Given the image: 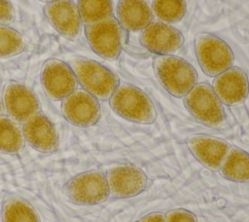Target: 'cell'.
Here are the masks:
<instances>
[{
	"label": "cell",
	"mask_w": 249,
	"mask_h": 222,
	"mask_svg": "<svg viewBox=\"0 0 249 222\" xmlns=\"http://www.w3.org/2000/svg\"><path fill=\"white\" fill-rule=\"evenodd\" d=\"M109 100L113 111L127 121L148 125L157 119L154 103L142 90L135 86L119 85Z\"/></svg>",
	"instance_id": "obj_1"
},
{
	"label": "cell",
	"mask_w": 249,
	"mask_h": 222,
	"mask_svg": "<svg viewBox=\"0 0 249 222\" xmlns=\"http://www.w3.org/2000/svg\"><path fill=\"white\" fill-rule=\"evenodd\" d=\"M154 70L161 86L173 96H185L196 84L197 73L187 60L160 56L154 61Z\"/></svg>",
	"instance_id": "obj_2"
},
{
	"label": "cell",
	"mask_w": 249,
	"mask_h": 222,
	"mask_svg": "<svg viewBox=\"0 0 249 222\" xmlns=\"http://www.w3.org/2000/svg\"><path fill=\"white\" fill-rule=\"evenodd\" d=\"M185 106L200 124L219 128L226 120L223 103L207 83H198L184 96Z\"/></svg>",
	"instance_id": "obj_3"
},
{
	"label": "cell",
	"mask_w": 249,
	"mask_h": 222,
	"mask_svg": "<svg viewBox=\"0 0 249 222\" xmlns=\"http://www.w3.org/2000/svg\"><path fill=\"white\" fill-rule=\"evenodd\" d=\"M71 68L84 90L97 99H110L119 87L117 75L94 60L77 59Z\"/></svg>",
	"instance_id": "obj_4"
},
{
	"label": "cell",
	"mask_w": 249,
	"mask_h": 222,
	"mask_svg": "<svg viewBox=\"0 0 249 222\" xmlns=\"http://www.w3.org/2000/svg\"><path fill=\"white\" fill-rule=\"evenodd\" d=\"M66 198L80 205H93L106 202L110 196L106 175L89 170L72 177L64 186Z\"/></svg>",
	"instance_id": "obj_5"
},
{
	"label": "cell",
	"mask_w": 249,
	"mask_h": 222,
	"mask_svg": "<svg viewBox=\"0 0 249 222\" xmlns=\"http://www.w3.org/2000/svg\"><path fill=\"white\" fill-rule=\"evenodd\" d=\"M196 54L202 71L209 77H216L231 68L234 60L230 46L211 34L196 37Z\"/></svg>",
	"instance_id": "obj_6"
},
{
	"label": "cell",
	"mask_w": 249,
	"mask_h": 222,
	"mask_svg": "<svg viewBox=\"0 0 249 222\" xmlns=\"http://www.w3.org/2000/svg\"><path fill=\"white\" fill-rule=\"evenodd\" d=\"M86 36L90 48L105 59H116L122 51V27L119 21L110 17L87 25Z\"/></svg>",
	"instance_id": "obj_7"
},
{
	"label": "cell",
	"mask_w": 249,
	"mask_h": 222,
	"mask_svg": "<svg viewBox=\"0 0 249 222\" xmlns=\"http://www.w3.org/2000/svg\"><path fill=\"white\" fill-rule=\"evenodd\" d=\"M61 109L69 123L82 128L93 126L101 115L98 99L85 90H75L65 97Z\"/></svg>",
	"instance_id": "obj_8"
},
{
	"label": "cell",
	"mask_w": 249,
	"mask_h": 222,
	"mask_svg": "<svg viewBox=\"0 0 249 222\" xmlns=\"http://www.w3.org/2000/svg\"><path fill=\"white\" fill-rule=\"evenodd\" d=\"M41 82L46 94L53 100H62L77 87V78L72 68L57 59L47 61L41 74Z\"/></svg>",
	"instance_id": "obj_9"
},
{
	"label": "cell",
	"mask_w": 249,
	"mask_h": 222,
	"mask_svg": "<svg viewBox=\"0 0 249 222\" xmlns=\"http://www.w3.org/2000/svg\"><path fill=\"white\" fill-rule=\"evenodd\" d=\"M110 195L115 198H130L142 193L147 186L145 172L133 166L121 165L111 167L106 173Z\"/></svg>",
	"instance_id": "obj_10"
},
{
	"label": "cell",
	"mask_w": 249,
	"mask_h": 222,
	"mask_svg": "<svg viewBox=\"0 0 249 222\" xmlns=\"http://www.w3.org/2000/svg\"><path fill=\"white\" fill-rule=\"evenodd\" d=\"M3 104L10 119L18 123H24L40 110L36 94L19 83H10L5 87Z\"/></svg>",
	"instance_id": "obj_11"
},
{
	"label": "cell",
	"mask_w": 249,
	"mask_h": 222,
	"mask_svg": "<svg viewBox=\"0 0 249 222\" xmlns=\"http://www.w3.org/2000/svg\"><path fill=\"white\" fill-rule=\"evenodd\" d=\"M140 41L149 51L161 56H169L183 46L184 36L171 25L157 21L150 23L142 30Z\"/></svg>",
	"instance_id": "obj_12"
},
{
	"label": "cell",
	"mask_w": 249,
	"mask_h": 222,
	"mask_svg": "<svg viewBox=\"0 0 249 222\" xmlns=\"http://www.w3.org/2000/svg\"><path fill=\"white\" fill-rule=\"evenodd\" d=\"M212 88L222 103L236 105L247 98L249 81L241 68L231 67L215 77Z\"/></svg>",
	"instance_id": "obj_13"
},
{
	"label": "cell",
	"mask_w": 249,
	"mask_h": 222,
	"mask_svg": "<svg viewBox=\"0 0 249 222\" xmlns=\"http://www.w3.org/2000/svg\"><path fill=\"white\" fill-rule=\"evenodd\" d=\"M45 14L50 23L63 37L73 40L79 36L82 19L72 0H56L47 4Z\"/></svg>",
	"instance_id": "obj_14"
},
{
	"label": "cell",
	"mask_w": 249,
	"mask_h": 222,
	"mask_svg": "<svg viewBox=\"0 0 249 222\" xmlns=\"http://www.w3.org/2000/svg\"><path fill=\"white\" fill-rule=\"evenodd\" d=\"M187 146L194 157L210 170L220 169L231 149L227 141L207 135H195L188 138Z\"/></svg>",
	"instance_id": "obj_15"
},
{
	"label": "cell",
	"mask_w": 249,
	"mask_h": 222,
	"mask_svg": "<svg viewBox=\"0 0 249 222\" xmlns=\"http://www.w3.org/2000/svg\"><path fill=\"white\" fill-rule=\"evenodd\" d=\"M24 139L34 149L51 153L58 147V135L53 123L42 113H37L24 122L22 128Z\"/></svg>",
	"instance_id": "obj_16"
},
{
	"label": "cell",
	"mask_w": 249,
	"mask_h": 222,
	"mask_svg": "<svg viewBox=\"0 0 249 222\" xmlns=\"http://www.w3.org/2000/svg\"><path fill=\"white\" fill-rule=\"evenodd\" d=\"M118 21L129 31H138L152 23L154 14L145 0H120L117 8Z\"/></svg>",
	"instance_id": "obj_17"
},
{
	"label": "cell",
	"mask_w": 249,
	"mask_h": 222,
	"mask_svg": "<svg viewBox=\"0 0 249 222\" xmlns=\"http://www.w3.org/2000/svg\"><path fill=\"white\" fill-rule=\"evenodd\" d=\"M219 171L227 180L249 182V153L236 147L231 148Z\"/></svg>",
	"instance_id": "obj_18"
},
{
	"label": "cell",
	"mask_w": 249,
	"mask_h": 222,
	"mask_svg": "<svg viewBox=\"0 0 249 222\" xmlns=\"http://www.w3.org/2000/svg\"><path fill=\"white\" fill-rule=\"evenodd\" d=\"M24 144L22 131L16 123L7 117L0 116V152L18 153Z\"/></svg>",
	"instance_id": "obj_19"
},
{
	"label": "cell",
	"mask_w": 249,
	"mask_h": 222,
	"mask_svg": "<svg viewBox=\"0 0 249 222\" xmlns=\"http://www.w3.org/2000/svg\"><path fill=\"white\" fill-rule=\"evenodd\" d=\"M3 222H40L35 209L20 198H11L3 205Z\"/></svg>",
	"instance_id": "obj_20"
},
{
	"label": "cell",
	"mask_w": 249,
	"mask_h": 222,
	"mask_svg": "<svg viewBox=\"0 0 249 222\" xmlns=\"http://www.w3.org/2000/svg\"><path fill=\"white\" fill-rule=\"evenodd\" d=\"M77 7L82 21L87 25L108 18L113 14L111 0H78Z\"/></svg>",
	"instance_id": "obj_21"
},
{
	"label": "cell",
	"mask_w": 249,
	"mask_h": 222,
	"mask_svg": "<svg viewBox=\"0 0 249 222\" xmlns=\"http://www.w3.org/2000/svg\"><path fill=\"white\" fill-rule=\"evenodd\" d=\"M185 0H154V14L162 21L177 22L186 14Z\"/></svg>",
	"instance_id": "obj_22"
},
{
	"label": "cell",
	"mask_w": 249,
	"mask_h": 222,
	"mask_svg": "<svg viewBox=\"0 0 249 222\" xmlns=\"http://www.w3.org/2000/svg\"><path fill=\"white\" fill-rule=\"evenodd\" d=\"M25 47L23 36L17 30L0 25V57L18 55Z\"/></svg>",
	"instance_id": "obj_23"
},
{
	"label": "cell",
	"mask_w": 249,
	"mask_h": 222,
	"mask_svg": "<svg viewBox=\"0 0 249 222\" xmlns=\"http://www.w3.org/2000/svg\"><path fill=\"white\" fill-rule=\"evenodd\" d=\"M166 222H197L196 215L190 210L177 208L165 214Z\"/></svg>",
	"instance_id": "obj_24"
},
{
	"label": "cell",
	"mask_w": 249,
	"mask_h": 222,
	"mask_svg": "<svg viewBox=\"0 0 249 222\" xmlns=\"http://www.w3.org/2000/svg\"><path fill=\"white\" fill-rule=\"evenodd\" d=\"M15 18L14 7L10 0H0V22H11Z\"/></svg>",
	"instance_id": "obj_25"
},
{
	"label": "cell",
	"mask_w": 249,
	"mask_h": 222,
	"mask_svg": "<svg viewBox=\"0 0 249 222\" xmlns=\"http://www.w3.org/2000/svg\"><path fill=\"white\" fill-rule=\"evenodd\" d=\"M138 222H166L165 215L160 212L150 213L143 218H141Z\"/></svg>",
	"instance_id": "obj_26"
},
{
	"label": "cell",
	"mask_w": 249,
	"mask_h": 222,
	"mask_svg": "<svg viewBox=\"0 0 249 222\" xmlns=\"http://www.w3.org/2000/svg\"><path fill=\"white\" fill-rule=\"evenodd\" d=\"M2 109H3V104H2V101H1V99H0V115H1V113H2Z\"/></svg>",
	"instance_id": "obj_27"
},
{
	"label": "cell",
	"mask_w": 249,
	"mask_h": 222,
	"mask_svg": "<svg viewBox=\"0 0 249 222\" xmlns=\"http://www.w3.org/2000/svg\"><path fill=\"white\" fill-rule=\"evenodd\" d=\"M42 1H44V2H53V1H56V0H42Z\"/></svg>",
	"instance_id": "obj_28"
}]
</instances>
